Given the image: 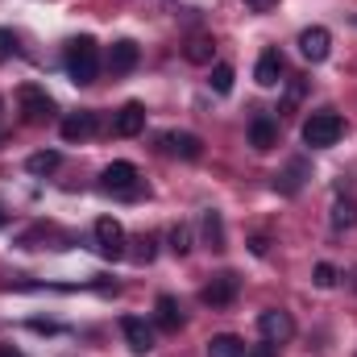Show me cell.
Listing matches in <instances>:
<instances>
[{
	"label": "cell",
	"mask_w": 357,
	"mask_h": 357,
	"mask_svg": "<svg viewBox=\"0 0 357 357\" xmlns=\"http://www.w3.org/2000/svg\"><path fill=\"white\" fill-rule=\"evenodd\" d=\"M96 71H100V50H96V42H91V38H75V42L67 46V75H71V84L88 88V84H96Z\"/></svg>",
	"instance_id": "1"
},
{
	"label": "cell",
	"mask_w": 357,
	"mask_h": 357,
	"mask_svg": "<svg viewBox=\"0 0 357 357\" xmlns=\"http://www.w3.org/2000/svg\"><path fill=\"white\" fill-rule=\"evenodd\" d=\"M282 71H287L282 54H278V50H266V54L258 59V67H254V79H258V88H278V84H282Z\"/></svg>",
	"instance_id": "11"
},
{
	"label": "cell",
	"mask_w": 357,
	"mask_h": 357,
	"mask_svg": "<svg viewBox=\"0 0 357 357\" xmlns=\"http://www.w3.org/2000/svg\"><path fill=\"white\" fill-rule=\"evenodd\" d=\"M250 146L258 150V154H266L278 146V125L270 121V116H254V125H250Z\"/></svg>",
	"instance_id": "15"
},
{
	"label": "cell",
	"mask_w": 357,
	"mask_h": 357,
	"mask_svg": "<svg viewBox=\"0 0 357 357\" xmlns=\"http://www.w3.org/2000/svg\"><path fill=\"white\" fill-rule=\"evenodd\" d=\"M208 357H245V341L233 333H220L208 341Z\"/></svg>",
	"instance_id": "19"
},
{
	"label": "cell",
	"mask_w": 357,
	"mask_h": 357,
	"mask_svg": "<svg viewBox=\"0 0 357 357\" xmlns=\"http://www.w3.org/2000/svg\"><path fill=\"white\" fill-rule=\"evenodd\" d=\"M146 129V108L137 100H129L121 112H112V137H137Z\"/></svg>",
	"instance_id": "8"
},
{
	"label": "cell",
	"mask_w": 357,
	"mask_h": 357,
	"mask_svg": "<svg viewBox=\"0 0 357 357\" xmlns=\"http://www.w3.org/2000/svg\"><path fill=\"white\" fill-rule=\"evenodd\" d=\"M212 50H216L212 38H191L183 54H187V63H199V67H204V63H212Z\"/></svg>",
	"instance_id": "21"
},
{
	"label": "cell",
	"mask_w": 357,
	"mask_h": 357,
	"mask_svg": "<svg viewBox=\"0 0 357 357\" xmlns=\"http://www.w3.org/2000/svg\"><path fill=\"white\" fill-rule=\"evenodd\" d=\"M199 229H204V245H208V250H216V254L229 250V237H225V220H220V212L208 208L204 220H199Z\"/></svg>",
	"instance_id": "17"
},
{
	"label": "cell",
	"mask_w": 357,
	"mask_h": 357,
	"mask_svg": "<svg viewBox=\"0 0 357 357\" xmlns=\"http://www.w3.org/2000/svg\"><path fill=\"white\" fill-rule=\"evenodd\" d=\"M59 162H63V154H59V150H38V154H29V158H25V171H29V175H54V171H59Z\"/></svg>",
	"instance_id": "20"
},
{
	"label": "cell",
	"mask_w": 357,
	"mask_h": 357,
	"mask_svg": "<svg viewBox=\"0 0 357 357\" xmlns=\"http://www.w3.org/2000/svg\"><path fill=\"white\" fill-rule=\"evenodd\" d=\"M0 112H4V100H0Z\"/></svg>",
	"instance_id": "35"
},
{
	"label": "cell",
	"mask_w": 357,
	"mask_h": 357,
	"mask_svg": "<svg viewBox=\"0 0 357 357\" xmlns=\"http://www.w3.org/2000/svg\"><path fill=\"white\" fill-rule=\"evenodd\" d=\"M100 187H104V191H112V195H125V199L142 195L137 167H133V162H108V167H104V175H100Z\"/></svg>",
	"instance_id": "3"
},
{
	"label": "cell",
	"mask_w": 357,
	"mask_h": 357,
	"mask_svg": "<svg viewBox=\"0 0 357 357\" xmlns=\"http://www.w3.org/2000/svg\"><path fill=\"white\" fill-rule=\"evenodd\" d=\"M258 328H262V337H266L270 345H282V341L295 337V320L287 312H278V307H270V312L258 316Z\"/></svg>",
	"instance_id": "7"
},
{
	"label": "cell",
	"mask_w": 357,
	"mask_h": 357,
	"mask_svg": "<svg viewBox=\"0 0 357 357\" xmlns=\"http://www.w3.org/2000/svg\"><path fill=\"white\" fill-rule=\"evenodd\" d=\"M354 287H357V270H354Z\"/></svg>",
	"instance_id": "34"
},
{
	"label": "cell",
	"mask_w": 357,
	"mask_h": 357,
	"mask_svg": "<svg viewBox=\"0 0 357 357\" xmlns=\"http://www.w3.org/2000/svg\"><path fill=\"white\" fill-rule=\"evenodd\" d=\"M357 225V199H337L333 204V229H354Z\"/></svg>",
	"instance_id": "22"
},
{
	"label": "cell",
	"mask_w": 357,
	"mask_h": 357,
	"mask_svg": "<svg viewBox=\"0 0 357 357\" xmlns=\"http://www.w3.org/2000/svg\"><path fill=\"white\" fill-rule=\"evenodd\" d=\"M121 333H125V341H129V349L142 357L154 349V328L146 324V320H137V316H125L121 320Z\"/></svg>",
	"instance_id": "10"
},
{
	"label": "cell",
	"mask_w": 357,
	"mask_h": 357,
	"mask_svg": "<svg viewBox=\"0 0 357 357\" xmlns=\"http://www.w3.org/2000/svg\"><path fill=\"white\" fill-rule=\"evenodd\" d=\"M4 220H8V216H4V208H0V229H4Z\"/></svg>",
	"instance_id": "33"
},
{
	"label": "cell",
	"mask_w": 357,
	"mask_h": 357,
	"mask_svg": "<svg viewBox=\"0 0 357 357\" xmlns=\"http://www.w3.org/2000/svg\"><path fill=\"white\" fill-rule=\"evenodd\" d=\"M154 320H158L162 333H178V324H183V307H178L175 295H158V303H154Z\"/></svg>",
	"instance_id": "16"
},
{
	"label": "cell",
	"mask_w": 357,
	"mask_h": 357,
	"mask_svg": "<svg viewBox=\"0 0 357 357\" xmlns=\"http://www.w3.org/2000/svg\"><path fill=\"white\" fill-rule=\"evenodd\" d=\"M171 250H175L178 258L191 250V225H183V220H178L175 229H171Z\"/></svg>",
	"instance_id": "24"
},
{
	"label": "cell",
	"mask_w": 357,
	"mask_h": 357,
	"mask_svg": "<svg viewBox=\"0 0 357 357\" xmlns=\"http://www.w3.org/2000/svg\"><path fill=\"white\" fill-rule=\"evenodd\" d=\"M96 250L104 258H125V229H121V220H112V216L96 220Z\"/></svg>",
	"instance_id": "5"
},
{
	"label": "cell",
	"mask_w": 357,
	"mask_h": 357,
	"mask_svg": "<svg viewBox=\"0 0 357 357\" xmlns=\"http://www.w3.org/2000/svg\"><path fill=\"white\" fill-rule=\"evenodd\" d=\"M303 178H307V162L303 158H295L282 175H274V191H282V195H295L299 187H303Z\"/></svg>",
	"instance_id": "18"
},
{
	"label": "cell",
	"mask_w": 357,
	"mask_h": 357,
	"mask_svg": "<svg viewBox=\"0 0 357 357\" xmlns=\"http://www.w3.org/2000/svg\"><path fill=\"white\" fill-rule=\"evenodd\" d=\"M312 282H316V287H324V291H328V287H337V266L320 262V266H316V274H312Z\"/></svg>",
	"instance_id": "25"
},
{
	"label": "cell",
	"mask_w": 357,
	"mask_h": 357,
	"mask_svg": "<svg viewBox=\"0 0 357 357\" xmlns=\"http://www.w3.org/2000/svg\"><path fill=\"white\" fill-rule=\"evenodd\" d=\"M341 133H345V121H341L337 112H312V116L303 121V142H307L312 150L337 146V142H341Z\"/></svg>",
	"instance_id": "2"
},
{
	"label": "cell",
	"mask_w": 357,
	"mask_h": 357,
	"mask_svg": "<svg viewBox=\"0 0 357 357\" xmlns=\"http://www.w3.org/2000/svg\"><path fill=\"white\" fill-rule=\"evenodd\" d=\"M233 79H237V75H233V67H229V63H216V67H212V75H208L212 91H220V96H229V91H233Z\"/></svg>",
	"instance_id": "23"
},
{
	"label": "cell",
	"mask_w": 357,
	"mask_h": 357,
	"mask_svg": "<svg viewBox=\"0 0 357 357\" xmlns=\"http://www.w3.org/2000/svg\"><path fill=\"white\" fill-rule=\"evenodd\" d=\"M0 357H21V354H17L13 345H0Z\"/></svg>",
	"instance_id": "32"
},
{
	"label": "cell",
	"mask_w": 357,
	"mask_h": 357,
	"mask_svg": "<svg viewBox=\"0 0 357 357\" xmlns=\"http://www.w3.org/2000/svg\"><path fill=\"white\" fill-rule=\"evenodd\" d=\"M328 50H333V33H328L324 25H312V29L299 33V54H303L307 63H324Z\"/></svg>",
	"instance_id": "6"
},
{
	"label": "cell",
	"mask_w": 357,
	"mask_h": 357,
	"mask_svg": "<svg viewBox=\"0 0 357 357\" xmlns=\"http://www.w3.org/2000/svg\"><path fill=\"white\" fill-rule=\"evenodd\" d=\"M245 357H278V345H270V341H262V345H250V349H245Z\"/></svg>",
	"instance_id": "28"
},
{
	"label": "cell",
	"mask_w": 357,
	"mask_h": 357,
	"mask_svg": "<svg viewBox=\"0 0 357 357\" xmlns=\"http://www.w3.org/2000/svg\"><path fill=\"white\" fill-rule=\"evenodd\" d=\"M162 146H167V154L187 158V162H195V158L204 154V142H199L195 133H167V137H162Z\"/></svg>",
	"instance_id": "14"
},
{
	"label": "cell",
	"mask_w": 357,
	"mask_h": 357,
	"mask_svg": "<svg viewBox=\"0 0 357 357\" xmlns=\"http://www.w3.org/2000/svg\"><path fill=\"white\" fill-rule=\"evenodd\" d=\"M199 299H204L208 307H229V303L237 299V274H229V270H225V274H216V278L199 291Z\"/></svg>",
	"instance_id": "9"
},
{
	"label": "cell",
	"mask_w": 357,
	"mask_h": 357,
	"mask_svg": "<svg viewBox=\"0 0 357 357\" xmlns=\"http://www.w3.org/2000/svg\"><path fill=\"white\" fill-rule=\"evenodd\" d=\"M59 133H63V142H88L91 133H96V112H71V116H63Z\"/></svg>",
	"instance_id": "13"
},
{
	"label": "cell",
	"mask_w": 357,
	"mask_h": 357,
	"mask_svg": "<svg viewBox=\"0 0 357 357\" xmlns=\"http://www.w3.org/2000/svg\"><path fill=\"white\" fill-rule=\"evenodd\" d=\"M133 67H137V42H129V38L112 42V50H108V71H112V75H129Z\"/></svg>",
	"instance_id": "12"
},
{
	"label": "cell",
	"mask_w": 357,
	"mask_h": 357,
	"mask_svg": "<svg viewBox=\"0 0 357 357\" xmlns=\"http://www.w3.org/2000/svg\"><path fill=\"white\" fill-rule=\"evenodd\" d=\"M17 104H21V116L29 125H42V121L54 116V100L46 96V88H38V84H21L17 88Z\"/></svg>",
	"instance_id": "4"
},
{
	"label": "cell",
	"mask_w": 357,
	"mask_h": 357,
	"mask_svg": "<svg viewBox=\"0 0 357 357\" xmlns=\"http://www.w3.org/2000/svg\"><path fill=\"white\" fill-rule=\"evenodd\" d=\"M254 13H270V8H278V0H245Z\"/></svg>",
	"instance_id": "29"
},
{
	"label": "cell",
	"mask_w": 357,
	"mask_h": 357,
	"mask_svg": "<svg viewBox=\"0 0 357 357\" xmlns=\"http://www.w3.org/2000/svg\"><path fill=\"white\" fill-rule=\"evenodd\" d=\"M137 245H142V250L133 254V262H154V245H158V241H154V237H142Z\"/></svg>",
	"instance_id": "26"
},
{
	"label": "cell",
	"mask_w": 357,
	"mask_h": 357,
	"mask_svg": "<svg viewBox=\"0 0 357 357\" xmlns=\"http://www.w3.org/2000/svg\"><path fill=\"white\" fill-rule=\"evenodd\" d=\"M250 250H254V254H258V258H262V254H266V250H270V241H266V237H262V233H258V237H254V241H250Z\"/></svg>",
	"instance_id": "30"
},
{
	"label": "cell",
	"mask_w": 357,
	"mask_h": 357,
	"mask_svg": "<svg viewBox=\"0 0 357 357\" xmlns=\"http://www.w3.org/2000/svg\"><path fill=\"white\" fill-rule=\"evenodd\" d=\"M13 54H17V38H13L8 29H0V63H4V59H13Z\"/></svg>",
	"instance_id": "27"
},
{
	"label": "cell",
	"mask_w": 357,
	"mask_h": 357,
	"mask_svg": "<svg viewBox=\"0 0 357 357\" xmlns=\"http://www.w3.org/2000/svg\"><path fill=\"white\" fill-rule=\"evenodd\" d=\"M299 96H303V79H295V84H291V91H287V108H291Z\"/></svg>",
	"instance_id": "31"
}]
</instances>
